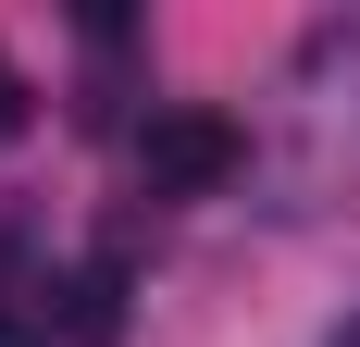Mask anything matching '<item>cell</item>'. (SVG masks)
Returning a JSON list of instances; mask_svg holds the SVG:
<instances>
[{
  "mask_svg": "<svg viewBox=\"0 0 360 347\" xmlns=\"http://www.w3.org/2000/svg\"><path fill=\"white\" fill-rule=\"evenodd\" d=\"M348 174H360V25H323L298 50V74H286V137L261 149V199L298 223Z\"/></svg>",
  "mask_w": 360,
  "mask_h": 347,
  "instance_id": "1",
  "label": "cell"
},
{
  "mask_svg": "<svg viewBox=\"0 0 360 347\" xmlns=\"http://www.w3.org/2000/svg\"><path fill=\"white\" fill-rule=\"evenodd\" d=\"M13 261H25V223H13V211H0V285H13Z\"/></svg>",
  "mask_w": 360,
  "mask_h": 347,
  "instance_id": "6",
  "label": "cell"
},
{
  "mask_svg": "<svg viewBox=\"0 0 360 347\" xmlns=\"http://www.w3.org/2000/svg\"><path fill=\"white\" fill-rule=\"evenodd\" d=\"M0 347H50V322H25V310H0Z\"/></svg>",
  "mask_w": 360,
  "mask_h": 347,
  "instance_id": "5",
  "label": "cell"
},
{
  "mask_svg": "<svg viewBox=\"0 0 360 347\" xmlns=\"http://www.w3.org/2000/svg\"><path fill=\"white\" fill-rule=\"evenodd\" d=\"M124 335V261H75L63 273V347H112Z\"/></svg>",
  "mask_w": 360,
  "mask_h": 347,
  "instance_id": "3",
  "label": "cell"
},
{
  "mask_svg": "<svg viewBox=\"0 0 360 347\" xmlns=\"http://www.w3.org/2000/svg\"><path fill=\"white\" fill-rule=\"evenodd\" d=\"M25 112H37V100H25V74H13V63H0V149H13V137H25Z\"/></svg>",
  "mask_w": 360,
  "mask_h": 347,
  "instance_id": "4",
  "label": "cell"
},
{
  "mask_svg": "<svg viewBox=\"0 0 360 347\" xmlns=\"http://www.w3.org/2000/svg\"><path fill=\"white\" fill-rule=\"evenodd\" d=\"M323 347H360V310H348V322H335V335H323Z\"/></svg>",
  "mask_w": 360,
  "mask_h": 347,
  "instance_id": "7",
  "label": "cell"
},
{
  "mask_svg": "<svg viewBox=\"0 0 360 347\" xmlns=\"http://www.w3.org/2000/svg\"><path fill=\"white\" fill-rule=\"evenodd\" d=\"M137 174H149V199H212V186H236V174H249V137H236V112L174 100V112H149Z\"/></svg>",
  "mask_w": 360,
  "mask_h": 347,
  "instance_id": "2",
  "label": "cell"
}]
</instances>
